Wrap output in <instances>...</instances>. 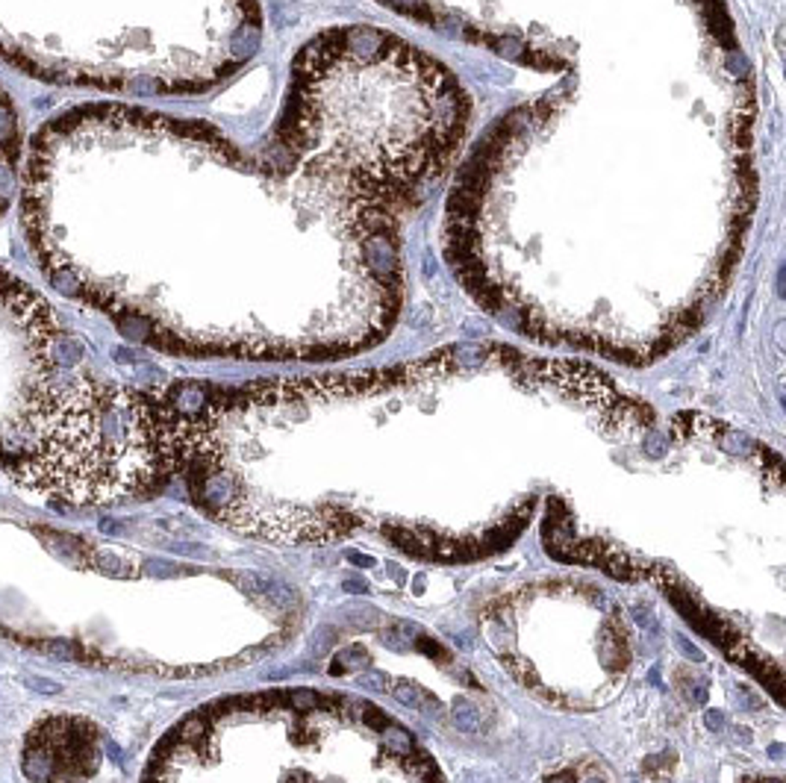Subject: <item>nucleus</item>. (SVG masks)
<instances>
[{
  "label": "nucleus",
  "mask_w": 786,
  "mask_h": 783,
  "mask_svg": "<svg viewBox=\"0 0 786 783\" xmlns=\"http://www.w3.org/2000/svg\"><path fill=\"white\" fill-rule=\"evenodd\" d=\"M24 177V127L18 106L0 82V218L12 206Z\"/></svg>",
  "instance_id": "3"
},
{
  "label": "nucleus",
  "mask_w": 786,
  "mask_h": 783,
  "mask_svg": "<svg viewBox=\"0 0 786 783\" xmlns=\"http://www.w3.org/2000/svg\"><path fill=\"white\" fill-rule=\"evenodd\" d=\"M44 648H47V654H54V657H59V660H77V657H80L77 645L68 642V639H50Z\"/></svg>",
  "instance_id": "4"
},
{
  "label": "nucleus",
  "mask_w": 786,
  "mask_h": 783,
  "mask_svg": "<svg viewBox=\"0 0 786 783\" xmlns=\"http://www.w3.org/2000/svg\"><path fill=\"white\" fill-rule=\"evenodd\" d=\"M24 680H27L36 692H44V695H56V692H59V683H56V680H44V677H36V674H27Z\"/></svg>",
  "instance_id": "6"
},
{
  "label": "nucleus",
  "mask_w": 786,
  "mask_h": 783,
  "mask_svg": "<svg viewBox=\"0 0 786 783\" xmlns=\"http://www.w3.org/2000/svg\"><path fill=\"white\" fill-rule=\"evenodd\" d=\"M82 359L80 339L62 327L56 309L0 269V465L30 451L56 419L86 374Z\"/></svg>",
  "instance_id": "2"
},
{
  "label": "nucleus",
  "mask_w": 786,
  "mask_h": 783,
  "mask_svg": "<svg viewBox=\"0 0 786 783\" xmlns=\"http://www.w3.org/2000/svg\"><path fill=\"white\" fill-rule=\"evenodd\" d=\"M92 562L97 565L100 572H106V574H121L124 572V562L118 557H112V554H94Z\"/></svg>",
  "instance_id": "5"
},
{
  "label": "nucleus",
  "mask_w": 786,
  "mask_h": 783,
  "mask_svg": "<svg viewBox=\"0 0 786 783\" xmlns=\"http://www.w3.org/2000/svg\"><path fill=\"white\" fill-rule=\"evenodd\" d=\"M0 469L32 492L109 504L150 492L174 465L156 397L86 371L39 442Z\"/></svg>",
  "instance_id": "1"
}]
</instances>
